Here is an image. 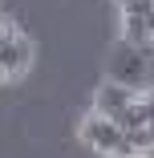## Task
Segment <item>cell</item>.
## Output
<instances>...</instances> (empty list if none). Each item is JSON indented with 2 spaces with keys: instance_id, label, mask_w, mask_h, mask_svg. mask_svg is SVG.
Here are the masks:
<instances>
[{
  "instance_id": "cell-1",
  "label": "cell",
  "mask_w": 154,
  "mask_h": 158,
  "mask_svg": "<svg viewBox=\"0 0 154 158\" xmlns=\"http://www.w3.org/2000/svg\"><path fill=\"white\" fill-rule=\"evenodd\" d=\"M77 134H81V142H85L89 150H98V154H106V158H138L134 146H130V138H126V130H122L114 118L89 114V118L77 126Z\"/></svg>"
},
{
  "instance_id": "cell-2",
  "label": "cell",
  "mask_w": 154,
  "mask_h": 158,
  "mask_svg": "<svg viewBox=\"0 0 154 158\" xmlns=\"http://www.w3.org/2000/svg\"><path fill=\"white\" fill-rule=\"evenodd\" d=\"M110 81L126 85V89H142L146 85V73H150V53L142 45H126L122 41L114 53H110Z\"/></svg>"
},
{
  "instance_id": "cell-3",
  "label": "cell",
  "mask_w": 154,
  "mask_h": 158,
  "mask_svg": "<svg viewBox=\"0 0 154 158\" xmlns=\"http://www.w3.org/2000/svg\"><path fill=\"white\" fill-rule=\"evenodd\" d=\"M134 102H138V89H126V85H118V81H102L98 93H94V114L118 118L122 110H130Z\"/></svg>"
},
{
  "instance_id": "cell-4",
  "label": "cell",
  "mask_w": 154,
  "mask_h": 158,
  "mask_svg": "<svg viewBox=\"0 0 154 158\" xmlns=\"http://www.w3.org/2000/svg\"><path fill=\"white\" fill-rule=\"evenodd\" d=\"M0 65H4V73H8V77H20L28 65H33V45H28V37H24V33H16L12 41L0 45Z\"/></svg>"
},
{
  "instance_id": "cell-5",
  "label": "cell",
  "mask_w": 154,
  "mask_h": 158,
  "mask_svg": "<svg viewBox=\"0 0 154 158\" xmlns=\"http://www.w3.org/2000/svg\"><path fill=\"white\" fill-rule=\"evenodd\" d=\"M122 41L126 45H150V28H146V16H122Z\"/></svg>"
},
{
  "instance_id": "cell-6",
  "label": "cell",
  "mask_w": 154,
  "mask_h": 158,
  "mask_svg": "<svg viewBox=\"0 0 154 158\" xmlns=\"http://www.w3.org/2000/svg\"><path fill=\"white\" fill-rule=\"evenodd\" d=\"M16 33H20V28H16L12 20H0V45H4V41H12Z\"/></svg>"
},
{
  "instance_id": "cell-7",
  "label": "cell",
  "mask_w": 154,
  "mask_h": 158,
  "mask_svg": "<svg viewBox=\"0 0 154 158\" xmlns=\"http://www.w3.org/2000/svg\"><path fill=\"white\" fill-rule=\"evenodd\" d=\"M142 98V106H146V114H150V122H154V89H146V93H138Z\"/></svg>"
},
{
  "instance_id": "cell-8",
  "label": "cell",
  "mask_w": 154,
  "mask_h": 158,
  "mask_svg": "<svg viewBox=\"0 0 154 158\" xmlns=\"http://www.w3.org/2000/svg\"><path fill=\"white\" fill-rule=\"evenodd\" d=\"M146 28H150V37H154V8H150V16H146Z\"/></svg>"
},
{
  "instance_id": "cell-9",
  "label": "cell",
  "mask_w": 154,
  "mask_h": 158,
  "mask_svg": "<svg viewBox=\"0 0 154 158\" xmlns=\"http://www.w3.org/2000/svg\"><path fill=\"white\" fill-rule=\"evenodd\" d=\"M138 158H154V146H150V150H142V154H138Z\"/></svg>"
},
{
  "instance_id": "cell-10",
  "label": "cell",
  "mask_w": 154,
  "mask_h": 158,
  "mask_svg": "<svg viewBox=\"0 0 154 158\" xmlns=\"http://www.w3.org/2000/svg\"><path fill=\"white\" fill-rule=\"evenodd\" d=\"M118 4H122V12H126V8H130V4H134V0H118Z\"/></svg>"
},
{
  "instance_id": "cell-11",
  "label": "cell",
  "mask_w": 154,
  "mask_h": 158,
  "mask_svg": "<svg viewBox=\"0 0 154 158\" xmlns=\"http://www.w3.org/2000/svg\"><path fill=\"white\" fill-rule=\"evenodd\" d=\"M0 81H8V73H4V65H0Z\"/></svg>"
},
{
  "instance_id": "cell-12",
  "label": "cell",
  "mask_w": 154,
  "mask_h": 158,
  "mask_svg": "<svg viewBox=\"0 0 154 158\" xmlns=\"http://www.w3.org/2000/svg\"><path fill=\"white\" fill-rule=\"evenodd\" d=\"M150 130H154V122H150Z\"/></svg>"
}]
</instances>
